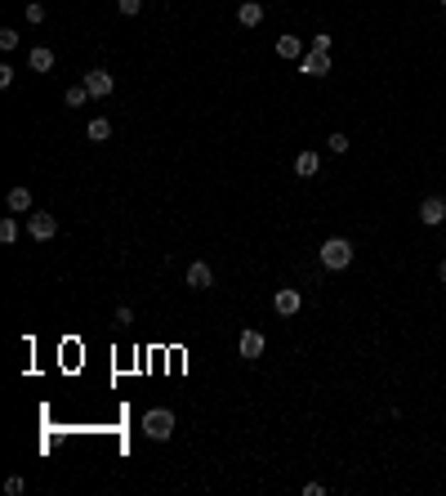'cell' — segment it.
<instances>
[{"label":"cell","mask_w":446,"mask_h":496,"mask_svg":"<svg viewBox=\"0 0 446 496\" xmlns=\"http://www.w3.org/2000/svg\"><path fill=\"white\" fill-rule=\"evenodd\" d=\"M317 255H322V264H326L330 273H344V269L353 264V255H357V251H353V242H349V237H326Z\"/></svg>","instance_id":"obj_1"},{"label":"cell","mask_w":446,"mask_h":496,"mask_svg":"<svg viewBox=\"0 0 446 496\" xmlns=\"http://www.w3.org/2000/svg\"><path fill=\"white\" fill-rule=\"evenodd\" d=\"M174 411L170 407H152V411H143V434L147 438H152V443H165V438H170L174 434Z\"/></svg>","instance_id":"obj_2"},{"label":"cell","mask_w":446,"mask_h":496,"mask_svg":"<svg viewBox=\"0 0 446 496\" xmlns=\"http://www.w3.org/2000/svg\"><path fill=\"white\" fill-rule=\"evenodd\" d=\"M80 81H85V90H90V98H107L112 90H117V76H112L107 68H90L85 76H80Z\"/></svg>","instance_id":"obj_3"},{"label":"cell","mask_w":446,"mask_h":496,"mask_svg":"<svg viewBox=\"0 0 446 496\" xmlns=\"http://www.w3.org/2000/svg\"><path fill=\"white\" fill-rule=\"evenodd\" d=\"M420 224H428V228H442L446 224V197H437V192L424 197V202H420Z\"/></svg>","instance_id":"obj_4"},{"label":"cell","mask_w":446,"mask_h":496,"mask_svg":"<svg viewBox=\"0 0 446 496\" xmlns=\"http://www.w3.org/2000/svg\"><path fill=\"white\" fill-rule=\"evenodd\" d=\"M54 233H58V219H54V215H45V210L27 215V237L31 242H49Z\"/></svg>","instance_id":"obj_5"},{"label":"cell","mask_w":446,"mask_h":496,"mask_svg":"<svg viewBox=\"0 0 446 496\" xmlns=\"http://www.w3.org/2000/svg\"><path fill=\"white\" fill-rule=\"evenodd\" d=\"M304 76H312V81H322V76H330V54H322V49H308V54L294 63Z\"/></svg>","instance_id":"obj_6"},{"label":"cell","mask_w":446,"mask_h":496,"mask_svg":"<svg viewBox=\"0 0 446 496\" xmlns=\"http://www.w3.org/2000/svg\"><path fill=\"white\" fill-rule=\"evenodd\" d=\"M272 309L282 313V318H294V313L304 309V295L294 291V286H277V295H272Z\"/></svg>","instance_id":"obj_7"},{"label":"cell","mask_w":446,"mask_h":496,"mask_svg":"<svg viewBox=\"0 0 446 496\" xmlns=\"http://www.w3.org/2000/svg\"><path fill=\"white\" fill-rule=\"evenodd\" d=\"M263 344H268V340H263V331L245 326V331H241V344H237V349H241V358H245V362H259V358H263Z\"/></svg>","instance_id":"obj_8"},{"label":"cell","mask_w":446,"mask_h":496,"mask_svg":"<svg viewBox=\"0 0 446 496\" xmlns=\"http://www.w3.org/2000/svg\"><path fill=\"white\" fill-rule=\"evenodd\" d=\"M188 286L192 291H210L214 286V269H210V264H201V259L188 264Z\"/></svg>","instance_id":"obj_9"},{"label":"cell","mask_w":446,"mask_h":496,"mask_svg":"<svg viewBox=\"0 0 446 496\" xmlns=\"http://www.w3.org/2000/svg\"><path fill=\"white\" fill-rule=\"evenodd\" d=\"M304 54H308V49H304V41H299V36H277V58L299 63Z\"/></svg>","instance_id":"obj_10"},{"label":"cell","mask_w":446,"mask_h":496,"mask_svg":"<svg viewBox=\"0 0 446 496\" xmlns=\"http://www.w3.org/2000/svg\"><path fill=\"white\" fill-rule=\"evenodd\" d=\"M294 175H299V179H317L322 175V157L312 153V148H308V153H299V157H294Z\"/></svg>","instance_id":"obj_11"},{"label":"cell","mask_w":446,"mask_h":496,"mask_svg":"<svg viewBox=\"0 0 446 496\" xmlns=\"http://www.w3.org/2000/svg\"><path fill=\"white\" fill-rule=\"evenodd\" d=\"M237 23L241 27H259L263 23V5H259V0H241V5H237Z\"/></svg>","instance_id":"obj_12"},{"label":"cell","mask_w":446,"mask_h":496,"mask_svg":"<svg viewBox=\"0 0 446 496\" xmlns=\"http://www.w3.org/2000/svg\"><path fill=\"white\" fill-rule=\"evenodd\" d=\"M27 68H31V72H49V68H54V49H49V45L27 49Z\"/></svg>","instance_id":"obj_13"},{"label":"cell","mask_w":446,"mask_h":496,"mask_svg":"<svg viewBox=\"0 0 446 496\" xmlns=\"http://www.w3.org/2000/svg\"><path fill=\"white\" fill-rule=\"evenodd\" d=\"M85 139H90V143H107V139H112V121H107V117H94V121L85 125Z\"/></svg>","instance_id":"obj_14"},{"label":"cell","mask_w":446,"mask_h":496,"mask_svg":"<svg viewBox=\"0 0 446 496\" xmlns=\"http://www.w3.org/2000/svg\"><path fill=\"white\" fill-rule=\"evenodd\" d=\"M5 206L14 210V215H23V210H31V188H9V197H5Z\"/></svg>","instance_id":"obj_15"},{"label":"cell","mask_w":446,"mask_h":496,"mask_svg":"<svg viewBox=\"0 0 446 496\" xmlns=\"http://www.w3.org/2000/svg\"><path fill=\"white\" fill-rule=\"evenodd\" d=\"M63 103H68V108H85V103H90V90H85V81H80V86H68V94H63Z\"/></svg>","instance_id":"obj_16"},{"label":"cell","mask_w":446,"mask_h":496,"mask_svg":"<svg viewBox=\"0 0 446 496\" xmlns=\"http://www.w3.org/2000/svg\"><path fill=\"white\" fill-rule=\"evenodd\" d=\"M18 233H23V228H18V219H14V215H5V219H0V242H5V246H14V242H18Z\"/></svg>","instance_id":"obj_17"},{"label":"cell","mask_w":446,"mask_h":496,"mask_svg":"<svg viewBox=\"0 0 446 496\" xmlns=\"http://www.w3.org/2000/svg\"><path fill=\"white\" fill-rule=\"evenodd\" d=\"M326 148H330L335 157H344V153H349V135H344V130H335V135L326 139Z\"/></svg>","instance_id":"obj_18"},{"label":"cell","mask_w":446,"mask_h":496,"mask_svg":"<svg viewBox=\"0 0 446 496\" xmlns=\"http://www.w3.org/2000/svg\"><path fill=\"white\" fill-rule=\"evenodd\" d=\"M27 23H45V5H41V0H27Z\"/></svg>","instance_id":"obj_19"},{"label":"cell","mask_w":446,"mask_h":496,"mask_svg":"<svg viewBox=\"0 0 446 496\" xmlns=\"http://www.w3.org/2000/svg\"><path fill=\"white\" fill-rule=\"evenodd\" d=\"M0 49H5V54H9V49H18V31H14V27L0 31Z\"/></svg>","instance_id":"obj_20"},{"label":"cell","mask_w":446,"mask_h":496,"mask_svg":"<svg viewBox=\"0 0 446 496\" xmlns=\"http://www.w3.org/2000/svg\"><path fill=\"white\" fill-rule=\"evenodd\" d=\"M330 45H335L330 31H317V36H312V49H322V54H330Z\"/></svg>","instance_id":"obj_21"},{"label":"cell","mask_w":446,"mask_h":496,"mask_svg":"<svg viewBox=\"0 0 446 496\" xmlns=\"http://www.w3.org/2000/svg\"><path fill=\"white\" fill-rule=\"evenodd\" d=\"M117 9L125 14V19H134V14L143 9V0H117Z\"/></svg>","instance_id":"obj_22"},{"label":"cell","mask_w":446,"mask_h":496,"mask_svg":"<svg viewBox=\"0 0 446 496\" xmlns=\"http://www.w3.org/2000/svg\"><path fill=\"white\" fill-rule=\"evenodd\" d=\"M5 492H9V496H23V492H27V483H23L18 474H14V478H5Z\"/></svg>","instance_id":"obj_23"},{"label":"cell","mask_w":446,"mask_h":496,"mask_svg":"<svg viewBox=\"0 0 446 496\" xmlns=\"http://www.w3.org/2000/svg\"><path fill=\"white\" fill-rule=\"evenodd\" d=\"M14 76H18V72H14L9 63H0V90H9V86H14Z\"/></svg>","instance_id":"obj_24"},{"label":"cell","mask_w":446,"mask_h":496,"mask_svg":"<svg viewBox=\"0 0 446 496\" xmlns=\"http://www.w3.org/2000/svg\"><path fill=\"white\" fill-rule=\"evenodd\" d=\"M129 322H134V313H129V309L121 304V309H117V326H129Z\"/></svg>","instance_id":"obj_25"},{"label":"cell","mask_w":446,"mask_h":496,"mask_svg":"<svg viewBox=\"0 0 446 496\" xmlns=\"http://www.w3.org/2000/svg\"><path fill=\"white\" fill-rule=\"evenodd\" d=\"M437 277H442V286H446V259H442V269H437Z\"/></svg>","instance_id":"obj_26"},{"label":"cell","mask_w":446,"mask_h":496,"mask_svg":"<svg viewBox=\"0 0 446 496\" xmlns=\"http://www.w3.org/2000/svg\"><path fill=\"white\" fill-rule=\"evenodd\" d=\"M442 9H446V0H442Z\"/></svg>","instance_id":"obj_27"}]
</instances>
